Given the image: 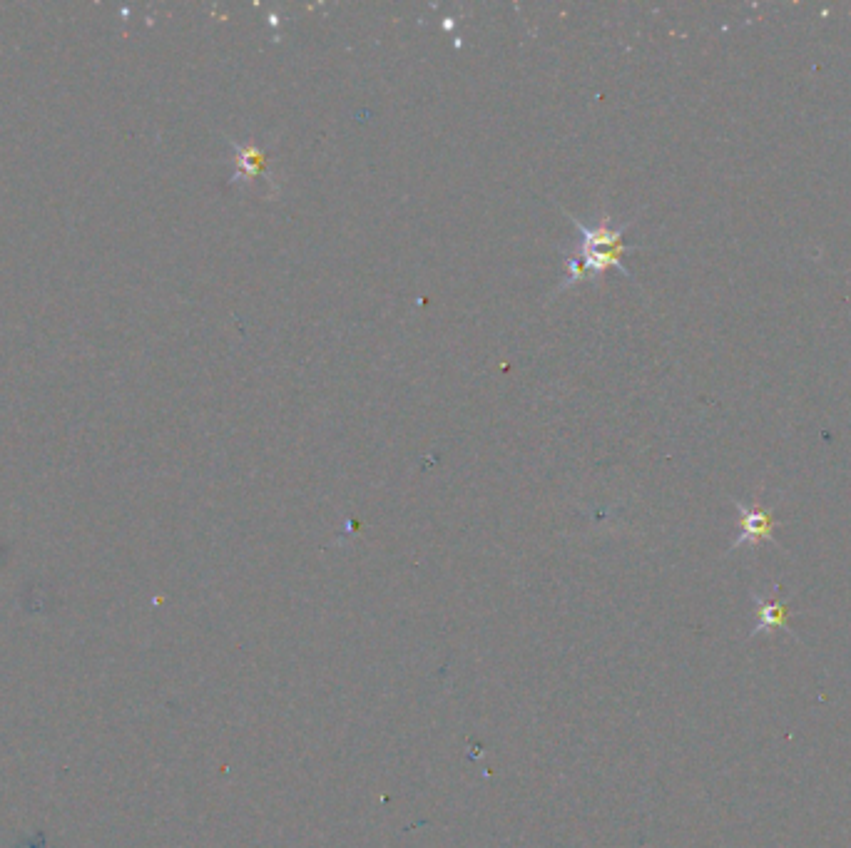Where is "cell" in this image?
I'll list each match as a JSON object with an SVG mask.
<instances>
[{
  "label": "cell",
  "instance_id": "3957f363",
  "mask_svg": "<svg viewBox=\"0 0 851 848\" xmlns=\"http://www.w3.org/2000/svg\"><path fill=\"white\" fill-rule=\"evenodd\" d=\"M234 152H237V172H234V182L242 180V177H257V175H269L267 170V155H264L262 147L257 145H237L232 142Z\"/></svg>",
  "mask_w": 851,
  "mask_h": 848
},
{
  "label": "cell",
  "instance_id": "6da1fadb",
  "mask_svg": "<svg viewBox=\"0 0 851 848\" xmlns=\"http://www.w3.org/2000/svg\"><path fill=\"white\" fill-rule=\"evenodd\" d=\"M737 510H740V538L732 540V548L737 550L742 545H757L762 540H774V518L769 510H764L762 505H745L737 500Z\"/></svg>",
  "mask_w": 851,
  "mask_h": 848
},
{
  "label": "cell",
  "instance_id": "7a4b0ae2",
  "mask_svg": "<svg viewBox=\"0 0 851 848\" xmlns=\"http://www.w3.org/2000/svg\"><path fill=\"white\" fill-rule=\"evenodd\" d=\"M754 602H757V627H752V637L774 630H784L794 637L792 627H787V600L754 595Z\"/></svg>",
  "mask_w": 851,
  "mask_h": 848
}]
</instances>
